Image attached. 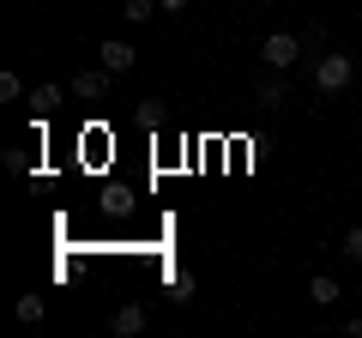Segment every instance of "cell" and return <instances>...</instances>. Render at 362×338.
Masks as SVG:
<instances>
[{"instance_id": "obj_14", "label": "cell", "mask_w": 362, "mask_h": 338, "mask_svg": "<svg viewBox=\"0 0 362 338\" xmlns=\"http://www.w3.org/2000/svg\"><path fill=\"white\" fill-rule=\"evenodd\" d=\"M157 6H163V13H187V0H157Z\"/></svg>"}, {"instance_id": "obj_4", "label": "cell", "mask_w": 362, "mask_h": 338, "mask_svg": "<svg viewBox=\"0 0 362 338\" xmlns=\"http://www.w3.org/2000/svg\"><path fill=\"white\" fill-rule=\"evenodd\" d=\"M97 54H103V66H109V73H133V61H139V49H133L127 37H109Z\"/></svg>"}, {"instance_id": "obj_13", "label": "cell", "mask_w": 362, "mask_h": 338, "mask_svg": "<svg viewBox=\"0 0 362 338\" xmlns=\"http://www.w3.org/2000/svg\"><path fill=\"white\" fill-rule=\"evenodd\" d=\"M169 290H175V302H194V278H187V272L169 278Z\"/></svg>"}, {"instance_id": "obj_10", "label": "cell", "mask_w": 362, "mask_h": 338, "mask_svg": "<svg viewBox=\"0 0 362 338\" xmlns=\"http://www.w3.org/2000/svg\"><path fill=\"white\" fill-rule=\"evenodd\" d=\"M338 254H344V260H356V266H362V223H356V230H344V242H338Z\"/></svg>"}, {"instance_id": "obj_7", "label": "cell", "mask_w": 362, "mask_h": 338, "mask_svg": "<svg viewBox=\"0 0 362 338\" xmlns=\"http://www.w3.org/2000/svg\"><path fill=\"white\" fill-rule=\"evenodd\" d=\"M254 103H259V109H278V103H290V97H284V78H266V85L254 91Z\"/></svg>"}, {"instance_id": "obj_5", "label": "cell", "mask_w": 362, "mask_h": 338, "mask_svg": "<svg viewBox=\"0 0 362 338\" xmlns=\"http://www.w3.org/2000/svg\"><path fill=\"white\" fill-rule=\"evenodd\" d=\"M109 326H115L121 338H133V332H145V308H139V302H121V308L109 314Z\"/></svg>"}, {"instance_id": "obj_2", "label": "cell", "mask_w": 362, "mask_h": 338, "mask_svg": "<svg viewBox=\"0 0 362 338\" xmlns=\"http://www.w3.org/2000/svg\"><path fill=\"white\" fill-rule=\"evenodd\" d=\"M259 61L278 66V73H290V66L302 61V37H296V30H272V37L259 42Z\"/></svg>"}, {"instance_id": "obj_3", "label": "cell", "mask_w": 362, "mask_h": 338, "mask_svg": "<svg viewBox=\"0 0 362 338\" xmlns=\"http://www.w3.org/2000/svg\"><path fill=\"white\" fill-rule=\"evenodd\" d=\"M109 78H115L109 66H78V73H73V97H78V103H103Z\"/></svg>"}, {"instance_id": "obj_11", "label": "cell", "mask_w": 362, "mask_h": 338, "mask_svg": "<svg viewBox=\"0 0 362 338\" xmlns=\"http://www.w3.org/2000/svg\"><path fill=\"white\" fill-rule=\"evenodd\" d=\"M13 314H18L25 326H37V320H42V296H18V308H13Z\"/></svg>"}, {"instance_id": "obj_9", "label": "cell", "mask_w": 362, "mask_h": 338, "mask_svg": "<svg viewBox=\"0 0 362 338\" xmlns=\"http://www.w3.org/2000/svg\"><path fill=\"white\" fill-rule=\"evenodd\" d=\"M61 97H66V91H61V85H37V97H30V103H37V109H42V115H49V109H61Z\"/></svg>"}, {"instance_id": "obj_12", "label": "cell", "mask_w": 362, "mask_h": 338, "mask_svg": "<svg viewBox=\"0 0 362 338\" xmlns=\"http://www.w3.org/2000/svg\"><path fill=\"white\" fill-rule=\"evenodd\" d=\"M0 97H6V103H18V97H25V85H18V73H0Z\"/></svg>"}, {"instance_id": "obj_8", "label": "cell", "mask_w": 362, "mask_h": 338, "mask_svg": "<svg viewBox=\"0 0 362 338\" xmlns=\"http://www.w3.org/2000/svg\"><path fill=\"white\" fill-rule=\"evenodd\" d=\"M121 13H127V25H145V18H151V13H163V6H157V0H127Z\"/></svg>"}, {"instance_id": "obj_1", "label": "cell", "mask_w": 362, "mask_h": 338, "mask_svg": "<svg viewBox=\"0 0 362 338\" xmlns=\"http://www.w3.org/2000/svg\"><path fill=\"white\" fill-rule=\"evenodd\" d=\"M350 78H356V61H350V54H320V66H314V85H320V97L350 91Z\"/></svg>"}, {"instance_id": "obj_6", "label": "cell", "mask_w": 362, "mask_h": 338, "mask_svg": "<svg viewBox=\"0 0 362 338\" xmlns=\"http://www.w3.org/2000/svg\"><path fill=\"white\" fill-rule=\"evenodd\" d=\"M338 296H344V290H338V278H332V272H320V278H308V302H314V308H332Z\"/></svg>"}, {"instance_id": "obj_15", "label": "cell", "mask_w": 362, "mask_h": 338, "mask_svg": "<svg viewBox=\"0 0 362 338\" xmlns=\"http://www.w3.org/2000/svg\"><path fill=\"white\" fill-rule=\"evenodd\" d=\"M259 6H272V0H259Z\"/></svg>"}]
</instances>
